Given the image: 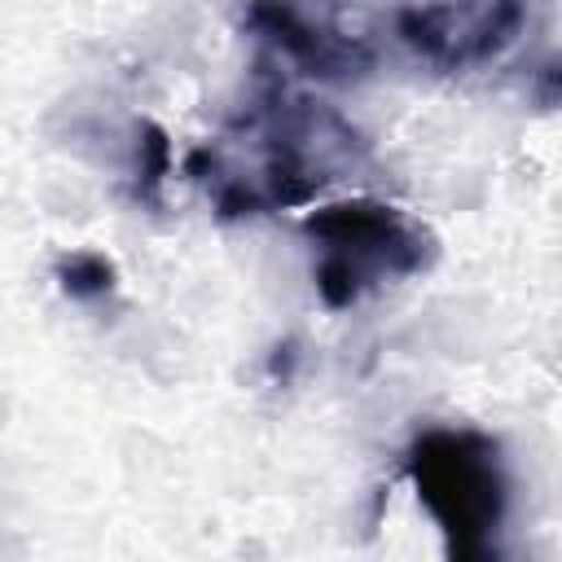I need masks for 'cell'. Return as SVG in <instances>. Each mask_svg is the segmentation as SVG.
Masks as SVG:
<instances>
[{"label":"cell","mask_w":562,"mask_h":562,"mask_svg":"<svg viewBox=\"0 0 562 562\" xmlns=\"http://www.w3.org/2000/svg\"><path fill=\"white\" fill-rule=\"evenodd\" d=\"M360 167H369V140L334 105L294 92L272 70H259L241 114L184 162L220 220L307 206Z\"/></svg>","instance_id":"cell-1"},{"label":"cell","mask_w":562,"mask_h":562,"mask_svg":"<svg viewBox=\"0 0 562 562\" xmlns=\"http://www.w3.org/2000/svg\"><path fill=\"white\" fill-rule=\"evenodd\" d=\"M404 474L443 536L452 562H492L509 518V465L496 435L430 426L404 452Z\"/></svg>","instance_id":"cell-2"},{"label":"cell","mask_w":562,"mask_h":562,"mask_svg":"<svg viewBox=\"0 0 562 562\" xmlns=\"http://www.w3.org/2000/svg\"><path fill=\"white\" fill-rule=\"evenodd\" d=\"M303 237L316 250V294L329 312L426 272L439 255L435 233L404 206L378 198H347L307 211Z\"/></svg>","instance_id":"cell-3"},{"label":"cell","mask_w":562,"mask_h":562,"mask_svg":"<svg viewBox=\"0 0 562 562\" xmlns=\"http://www.w3.org/2000/svg\"><path fill=\"white\" fill-rule=\"evenodd\" d=\"M531 0H426L395 13V35L435 70H474L505 57L527 31Z\"/></svg>","instance_id":"cell-4"},{"label":"cell","mask_w":562,"mask_h":562,"mask_svg":"<svg viewBox=\"0 0 562 562\" xmlns=\"http://www.w3.org/2000/svg\"><path fill=\"white\" fill-rule=\"evenodd\" d=\"M246 31L263 40L277 57L299 66V75L325 79V83H351L373 70V48L321 18H312L299 0H250L246 4Z\"/></svg>","instance_id":"cell-5"},{"label":"cell","mask_w":562,"mask_h":562,"mask_svg":"<svg viewBox=\"0 0 562 562\" xmlns=\"http://www.w3.org/2000/svg\"><path fill=\"white\" fill-rule=\"evenodd\" d=\"M171 176V140L158 123H136V184L132 198L145 206L162 202V180Z\"/></svg>","instance_id":"cell-6"},{"label":"cell","mask_w":562,"mask_h":562,"mask_svg":"<svg viewBox=\"0 0 562 562\" xmlns=\"http://www.w3.org/2000/svg\"><path fill=\"white\" fill-rule=\"evenodd\" d=\"M57 285L66 299L75 303H97L105 294H114V263L97 250H79V255H66L57 263Z\"/></svg>","instance_id":"cell-7"}]
</instances>
